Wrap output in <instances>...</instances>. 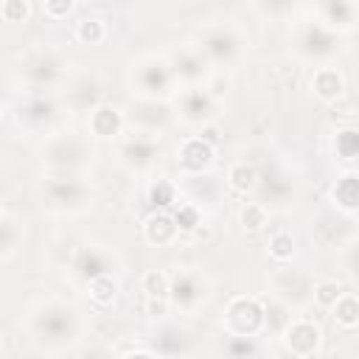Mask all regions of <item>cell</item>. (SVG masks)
<instances>
[{
    "mask_svg": "<svg viewBox=\"0 0 359 359\" xmlns=\"http://www.w3.org/2000/svg\"><path fill=\"white\" fill-rule=\"evenodd\" d=\"M25 328H28V337L39 348L62 351V348L81 339L84 320H81V311L73 303H67L62 297H45V300H36L28 309Z\"/></svg>",
    "mask_w": 359,
    "mask_h": 359,
    "instance_id": "1",
    "label": "cell"
},
{
    "mask_svg": "<svg viewBox=\"0 0 359 359\" xmlns=\"http://www.w3.org/2000/svg\"><path fill=\"white\" fill-rule=\"evenodd\" d=\"M39 163L45 174H70L87 177L95 165V143L81 132H50L39 146Z\"/></svg>",
    "mask_w": 359,
    "mask_h": 359,
    "instance_id": "2",
    "label": "cell"
},
{
    "mask_svg": "<svg viewBox=\"0 0 359 359\" xmlns=\"http://www.w3.org/2000/svg\"><path fill=\"white\" fill-rule=\"evenodd\" d=\"M17 76L28 93H53L70 76V62L62 50L48 45H34L17 59Z\"/></svg>",
    "mask_w": 359,
    "mask_h": 359,
    "instance_id": "3",
    "label": "cell"
},
{
    "mask_svg": "<svg viewBox=\"0 0 359 359\" xmlns=\"http://www.w3.org/2000/svg\"><path fill=\"white\" fill-rule=\"evenodd\" d=\"M42 205L56 216H81L95 202V188L87 177L70 174H45L39 185Z\"/></svg>",
    "mask_w": 359,
    "mask_h": 359,
    "instance_id": "4",
    "label": "cell"
},
{
    "mask_svg": "<svg viewBox=\"0 0 359 359\" xmlns=\"http://www.w3.org/2000/svg\"><path fill=\"white\" fill-rule=\"evenodd\" d=\"M196 48L205 53V59L210 62L213 70L233 67L247 50V34L241 25H236L230 20L208 22L196 36Z\"/></svg>",
    "mask_w": 359,
    "mask_h": 359,
    "instance_id": "5",
    "label": "cell"
},
{
    "mask_svg": "<svg viewBox=\"0 0 359 359\" xmlns=\"http://www.w3.org/2000/svg\"><path fill=\"white\" fill-rule=\"evenodd\" d=\"M129 87L135 98H160V101H171V95L180 90L165 53L137 56L129 65Z\"/></svg>",
    "mask_w": 359,
    "mask_h": 359,
    "instance_id": "6",
    "label": "cell"
},
{
    "mask_svg": "<svg viewBox=\"0 0 359 359\" xmlns=\"http://www.w3.org/2000/svg\"><path fill=\"white\" fill-rule=\"evenodd\" d=\"M213 300V280L196 266H177L168 275V306L180 314H199Z\"/></svg>",
    "mask_w": 359,
    "mask_h": 359,
    "instance_id": "7",
    "label": "cell"
},
{
    "mask_svg": "<svg viewBox=\"0 0 359 359\" xmlns=\"http://www.w3.org/2000/svg\"><path fill=\"white\" fill-rule=\"evenodd\" d=\"M292 50L309 65H331L339 53V34L323 25L317 17L297 20L292 28Z\"/></svg>",
    "mask_w": 359,
    "mask_h": 359,
    "instance_id": "8",
    "label": "cell"
},
{
    "mask_svg": "<svg viewBox=\"0 0 359 359\" xmlns=\"http://www.w3.org/2000/svg\"><path fill=\"white\" fill-rule=\"evenodd\" d=\"M118 163L137 177H149L157 171L165 146H163V135H149V132H137V129H126L118 140Z\"/></svg>",
    "mask_w": 359,
    "mask_h": 359,
    "instance_id": "9",
    "label": "cell"
},
{
    "mask_svg": "<svg viewBox=\"0 0 359 359\" xmlns=\"http://www.w3.org/2000/svg\"><path fill=\"white\" fill-rule=\"evenodd\" d=\"M171 107H174L177 123H182L188 129H205L219 115V95H213L208 84L180 87L171 95Z\"/></svg>",
    "mask_w": 359,
    "mask_h": 359,
    "instance_id": "10",
    "label": "cell"
},
{
    "mask_svg": "<svg viewBox=\"0 0 359 359\" xmlns=\"http://www.w3.org/2000/svg\"><path fill=\"white\" fill-rule=\"evenodd\" d=\"M62 107L50 93H28L14 104V121L31 135H50L59 123Z\"/></svg>",
    "mask_w": 359,
    "mask_h": 359,
    "instance_id": "11",
    "label": "cell"
},
{
    "mask_svg": "<svg viewBox=\"0 0 359 359\" xmlns=\"http://www.w3.org/2000/svg\"><path fill=\"white\" fill-rule=\"evenodd\" d=\"M222 328L236 337L264 334V300L252 294H233L222 311Z\"/></svg>",
    "mask_w": 359,
    "mask_h": 359,
    "instance_id": "12",
    "label": "cell"
},
{
    "mask_svg": "<svg viewBox=\"0 0 359 359\" xmlns=\"http://www.w3.org/2000/svg\"><path fill=\"white\" fill-rule=\"evenodd\" d=\"M123 118H126V129H137V132H149V135H165L177 123L171 101L135 98V95H132V104L123 109Z\"/></svg>",
    "mask_w": 359,
    "mask_h": 359,
    "instance_id": "13",
    "label": "cell"
},
{
    "mask_svg": "<svg viewBox=\"0 0 359 359\" xmlns=\"http://www.w3.org/2000/svg\"><path fill=\"white\" fill-rule=\"evenodd\" d=\"M255 199L272 213V210H289L294 205L297 196V182L294 177L280 168V165H266L264 171H258L255 188H252Z\"/></svg>",
    "mask_w": 359,
    "mask_h": 359,
    "instance_id": "14",
    "label": "cell"
},
{
    "mask_svg": "<svg viewBox=\"0 0 359 359\" xmlns=\"http://www.w3.org/2000/svg\"><path fill=\"white\" fill-rule=\"evenodd\" d=\"M118 266V255L104 247V244H81L70 252V261H67V272L70 278L79 283V286H87L93 278L98 275H107V272H115Z\"/></svg>",
    "mask_w": 359,
    "mask_h": 359,
    "instance_id": "15",
    "label": "cell"
},
{
    "mask_svg": "<svg viewBox=\"0 0 359 359\" xmlns=\"http://www.w3.org/2000/svg\"><path fill=\"white\" fill-rule=\"evenodd\" d=\"M165 59L171 65L177 87H196V84H205L213 76V67L205 59V53L196 48V42H182V45L171 48L165 53Z\"/></svg>",
    "mask_w": 359,
    "mask_h": 359,
    "instance_id": "16",
    "label": "cell"
},
{
    "mask_svg": "<svg viewBox=\"0 0 359 359\" xmlns=\"http://www.w3.org/2000/svg\"><path fill=\"white\" fill-rule=\"evenodd\" d=\"M286 348V353L292 356H300V359H309V356H317L323 351V328L311 320V317H294L286 323V328L280 331L278 337Z\"/></svg>",
    "mask_w": 359,
    "mask_h": 359,
    "instance_id": "17",
    "label": "cell"
},
{
    "mask_svg": "<svg viewBox=\"0 0 359 359\" xmlns=\"http://www.w3.org/2000/svg\"><path fill=\"white\" fill-rule=\"evenodd\" d=\"M311 286L314 278L303 269H292V266H278L272 272V294L286 303L289 309H303L311 303Z\"/></svg>",
    "mask_w": 359,
    "mask_h": 359,
    "instance_id": "18",
    "label": "cell"
},
{
    "mask_svg": "<svg viewBox=\"0 0 359 359\" xmlns=\"http://www.w3.org/2000/svg\"><path fill=\"white\" fill-rule=\"evenodd\" d=\"M216 163V143L205 135H188L177 146V165L182 174H205Z\"/></svg>",
    "mask_w": 359,
    "mask_h": 359,
    "instance_id": "19",
    "label": "cell"
},
{
    "mask_svg": "<svg viewBox=\"0 0 359 359\" xmlns=\"http://www.w3.org/2000/svg\"><path fill=\"white\" fill-rule=\"evenodd\" d=\"M177 191H180V199H188L199 210H210L222 199L224 185L216 174L205 171V174H182V180L177 182Z\"/></svg>",
    "mask_w": 359,
    "mask_h": 359,
    "instance_id": "20",
    "label": "cell"
},
{
    "mask_svg": "<svg viewBox=\"0 0 359 359\" xmlns=\"http://www.w3.org/2000/svg\"><path fill=\"white\" fill-rule=\"evenodd\" d=\"M62 90V104L70 112H90L95 104H101V81L90 73L67 76V81L59 87Z\"/></svg>",
    "mask_w": 359,
    "mask_h": 359,
    "instance_id": "21",
    "label": "cell"
},
{
    "mask_svg": "<svg viewBox=\"0 0 359 359\" xmlns=\"http://www.w3.org/2000/svg\"><path fill=\"white\" fill-rule=\"evenodd\" d=\"M123 132H126V118L121 107L101 101L87 112V135L93 140H118Z\"/></svg>",
    "mask_w": 359,
    "mask_h": 359,
    "instance_id": "22",
    "label": "cell"
},
{
    "mask_svg": "<svg viewBox=\"0 0 359 359\" xmlns=\"http://www.w3.org/2000/svg\"><path fill=\"white\" fill-rule=\"evenodd\" d=\"M149 339H151V353L157 356H182L194 351V337L180 323H160Z\"/></svg>",
    "mask_w": 359,
    "mask_h": 359,
    "instance_id": "23",
    "label": "cell"
},
{
    "mask_svg": "<svg viewBox=\"0 0 359 359\" xmlns=\"http://www.w3.org/2000/svg\"><path fill=\"white\" fill-rule=\"evenodd\" d=\"M314 8H317V20L339 36L351 34L356 25V0H323Z\"/></svg>",
    "mask_w": 359,
    "mask_h": 359,
    "instance_id": "24",
    "label": "cell"
},
{
    "mask_svg": "<svg viewBox=\"0 0 359 359\" xmlns=\"http://www.w3.org/2000/svg\"><path fill=\"white\" fill-rule=\"evenodd\" d=\"M328 196H331V205H334L339 213L353 216L356 208H359V174H356V168H345V171L334 180Z\"/></svg>",
    "mask_w": 359,
    "mask_h": 359,
    "instance_id": "25",
    "label": "cell"
},
{
    "mask_svg": "<svg viewBox=\"0 0 359 359\" xmlns=\"http://www.w3.org/2000/svg\"><path fill=\"white\" fill-rule=\"evenodd\" d=\"M311 93L325 101V104H334L345 95V76L339 67L334 65H317L314 73H311Z\"/></svg>",
    "mask_w": 359,
    "mask_h": 359,
    "instance_id": "26",
    "label": "cell"
},
{
    "mask_svg": "<svg viewBox=\"0 0 359 359\" xmlns=\"http://www.w3.org/2000/svg\"><path fill=\"white\" fill-rule=\"evenodd\" d=\"M143 236H146V241L154 244V247H171L182 233H180V227H177L171 210H154V213H149L146 222H143Z\"/></svg>",
    "mask_w": 359,
    "mask_h": 359,
    "instance_id": "27",
    "label": "cell"
},
{
    "mask_svg": "<svg viewBox=\"0 0 359 359\" xmlns=\"http://www.w3.org/2000/svg\"><path fill=\"white\" fill-rule=\"evenodd\" d=\"M328 311H331L334 323H337L342 331H353V328H359V297H356V292L345 289V292L334 300V306H331Z\"/></svg>",
    "mask_w": 359,
    "mask_h": 359,
    "instance_id": "28",
    "label": "cell"
},
{
    "mask_svg": "<svg viewBox=\"0 0 359 359\" xmlns=\"http://www.w3.org/2000/svg\"><path fill=\"white\" fill-rule=\"evenodd\" d=\"M180 199V191H177V182L165 180V177H154L149 180L146 185V202L154 208V210H171V205Z\"/></svg>",
    "mask_w": 359,
    "mask_h": 359,
    "instance_id": "29",
    "label": "cell"
},
{
    "mask_svg": "<svg viewBox=\"0 0 359 359\" xmlns=\"http://www.w3.org/2000/svg\"><path fill=\"white\" fill-rule=\"evenodd\" d=\"M255 180H258V168L252 165V163H247V160H236V163H230V168H227V188L230 191H236V194H252V188H255Z\"/></svg>",
    "mask_w": 359,
    "mask_h": 359,
    "instance_id": "30",
    "label": "cell"
},
{
    "mask_svg": "<svg viewBox=\"0 0 359 359\" xmlns=\"http://www.w3.org/2000/svg\"><path fill=\"white\" fill-rule=\"evenodd\" d=\"M334 154H337V160L345 168H353L356 165V157H359V132L353 126L337 129V135H334Z\"/></svg>",
    "mask_w": 359,
    "mask_h": 359,
    "instance_id": "31",
    "label": "cell"
},
{
    "mask_svg": "<svg viewBox=\"0 0 359 359\" xmlns=\"http://www.w3.org/2000/svg\"><path fill=\"white\" fill-rule=\"evenodd\" d=\"M289 320H292V309L286 303H280L278 297L264 300V334H269V337L278 339Z\"/></svg>",
    "mask_w": 359,
    "mask_h": 359,
    "instance_id": "32",
    "label": "cell"
},
{
    "mask_svg": "<svg viewBox=\"0 0 359 359\" xmlns=\"http://www.w3.org/2000/svg\"><path fill=\"white\" fill-rule=\"evenodd\" d=\"M87 294L95 306H112L115 297H118V280H115V272H107V275H98L93 278L87 286Z\"/></svg>",
    "mask_w": 359,
    "mask_h": 359,
    "instance_id": "33",
    "label": "cell"
},
{
    "mask_svg": "<svg viewBox=\"0 0 359 359\" xmlns=\"http://www.w3.org/2000/svg\"><path fill=\"white\" fill-rule=\"evenodd\" d=\"M73 36L81 42V45H101L107 39V22L101 17H81L73 28Z\"/></svg>",
    "mask_w": 359,
    "mask_h": 359,
    "instance_id": "34",
    "label": "cell"
},
{
    "mask_svg": "<svg viewBox=\"0 0 359 359\" xmlns=\"http://www.w3.org/2000/svg\"><path fill=\"white\" fill-rule=\"evenodd\" d=\"M171 216H174V222H177L180 233H194V230H199L205 210H199V208H196V205H191L188 199H177V202L171 205Z\"/></svg>",
    "mask_w": 359,
    "mask_h": 359,
    "instance_id": "35",
    "label": "cell"
},
{
    "mask_svg": "<svg viewBox=\"0 0 359 359\" xmlns=\"http://www.w3.org/2000/svg\"><path fill=\"white\" fill-rule=\"evenodd\" d=\"M300 3H303V0H252V8H255L264 20H278V22H283V20H289V17L300 8Z\"/></svg>",
    "mask_w": 359,
    "mask_h": 359,
    "instance_id": "36",
    "label": "cell"
},
{
    "mask_svg": "<svg viewBox=\"0 0 359 359\" xmlns=\"http://www.w3.org/2000/svg\"><path fill=\"white\" fill-rule=\"evenodd\" d=\"M342 292H345V286H342L337 278H320V280H314V286H311V303H314L317 309L328 311V309L334 306V300H337Z\"/></svg>",
    "mask_w": 359,
    "mask_h": 359,
    "instance_id": "37",
    "label": "cell"
},
{
    "mask_svg": "<svg viewBox=\"0 0 359 359\" xmlns=\"http://www.w3.org/2000/svg\"><path fill=\"white\" fill-rule=\"evenodd\" d=\"M238 222H241V227H244L247 233H258V230L266 227V222H269V210H266L258 199H250V202L241 205V210H238Z\"/></svg>",
    "mask_w": 359,
    "mask_h": 359,
    "instance_id": "38",
    "label": "cell"
},
{
    "mask_svg": "<svg viewBox=\"0 0 359 359\" xmlns=\"http://www.w3.org/2000/svg\"><path fill=\"white\" fill-rule=\"evenodd\" d=\"M140 292L146 300H168V275L160 269H146L140 275Z\"/></svg>",
    "mask_w": 359,
    "mask_h": 359,
    "instance_id": "39",
    "label": "cell"
},
{
    "mask_svg": "<svg viewBox=\"0 0 359 359\" xmlns=\"http://www.w3.org/2000/svg\"><path fill=\"white\" fill-rule=\"evenodd\" d=\"M266 252H269V258L275 264L292 261V255H294V238H292V233L289 230H275L269 236V241H266Z\"/></svg>",
    "mask_w": 359,
    "mask_h": 359,
    "instance_id": "40",
    "label": "cell"
},
{
    "mask_svg": "<svg viewBox=\"0 0 359 359\" xmlns=\"http://www.w3.org/2000/svg\"><path fill=\"white\" fill-rule=\"evenodd\" d=\"M222 353L224 356H236V359L258 356L261 353V345H258V337H236V334H227V339L222 342Z\"/></svg>",
    "mask_w": 359,
    "mask_h": 359,
    "instance_id": "41",
    "label": "cell"
},
{
    "mask_svg": "<svg viewBox=\"0 0 359 359\" xmlns=\"http://www.w3.org/2000/svg\"><path fill=\"white\" fill-rule=\"evenodd\" d=\"M22 233L25 230H22V224L17 219H8V216L0 219V258H8L20 247Z\"/></svg>",
    "mask_w": 359,
    "mask_h": 359,
    "instance_id": "42",
    "label": "cell"
},
{
    "mask_svg": "<svg viewBox=\"0 0 359 359\" xmlns=\"http://www.w3.org/2000/svg\"><path fill=\"white\" fill-rule=\"evenodd\" d=\"M0 17L6 22H25L31 17V6L28 0H0Z\"/></svg>",
    "mask_w": 359,
    "mask_h": 359,
    "instance_id": "43",
    "label": "cell"
},
{
    "mask_svg": "<svg viewBox=\"0 0 359 359\" xmlns=\"http://www.w3.org/2000/svg\"><path fill=\"white\" fill-rule=\"evenodd\" d=\"M76 8V0H42V14L53 22H62L73 14Z\"/></svg>",
    "mask_w": 359,
    "mask_h": 359,
    "instance_id": "44",
    "label": "cell"
},
{
    "mask_svg": "<svg viewBox=\"0 0 359 359\" xmlns=\"http://www.w3.org/2000/svg\"><path fill=\"white\" fill-rule=\"evenodd\" d=\"M3 216H6V213H3V202H0V219H3Z\"/></svg>",
    "mask_w": 359,
    "mask_h": 359,
    "instance_id": "45",
    "label": "cell"
},
{
    "mask_svg": "<svg viewBox=\"0 0 359 359\" xmlns=\"http://www.w3.org/2000/svg\"><path fill=\"white\" fill-rule=\"evenodd\" d=\"M309 3H311V6H317V3H323V0H309Z\"/></svg>",
    "mask_w": 359,
    "mask_h": 359,
    "instance_id": "46",
    "label": "cell"
},
{
    "mask_svg": "<svg viewBox=\"0 0 359 359\" xmlns=\"http://www.w3.org/2000/svg\"><path fill=\"white\" fill-rule=\"evenodd\" d=\"M0 121H3V104H0Z\"/></svg>",
    "mask_w": 359,
    "mask_h": 359,
    "instance_id": "47",
    "label": "cell"
},
{
    "mask_svg": "<svg viewBox=\"0 0 359 359\" xmlns=\"http://www.w3.org/2000/svg\"><path fill=\"white\" fill-rule=\"evenodd\" d=\"M0 351H3V334H0Z\"/></svg>",
    "mask_w": 359,
    "mask_h": 359,
    "instance_id": "48",
    "label": "cell"
}]
</instances>
